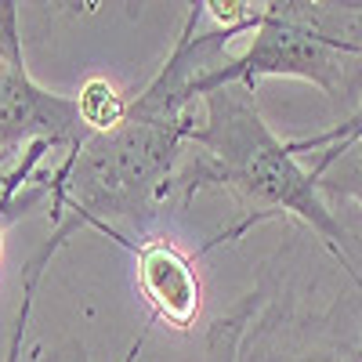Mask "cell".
Returning a JSON list of instances; mask_svg holds the SVG:
<instances>
[{"mask_svg": "<svg viewBox=\"0 0 362 362\" xmlns=\"http://www.w3.org/2000/svg\"><path fill=\"white\" fill-rule=\"evenodd\" d=\"M199 8L185 15V29L167 54L160 73L148 80L124 124L90 134L80 148L66 153L51 174V199L58 214L80 225L109 232L116 239V221H138L156 214L181 177V148L192 138V83L203 69L221 62V51L235 29L196 33Z\"/></svg>", "mask_w": 362, "mask_h": 362, "instance_id": "6da1fadb", "label": "cell"}, {"mask_svg": "<svg viewBox=\"0 0 362 362\" xmlns=\"http://www.w3.org/2000/svg\"><path fill=\"white\" fill-rule=\"evenodd\" d=\"M254 95L257 90L247 83H225L199 98L203 119L189 138V145H196V160L181 167L177 185H185V192H196L199 185H218L247 210H257V218H300L326 239L329 250L344 261L348 276L362 286L348 257V232L322 203L319 177L297 163L286 141L272 134Z\"/></svg>", "mask_w": 362, "mask_h": 362, "instance_id": "7a4b0ae2", "label": "cell"}, {"mask_svg": "<svg viewBox=\"0 0 362 362\" xmlns=\"http://www.w3.org/2000/svg\"><path fill=\"white\" fill-rule=\"evenodd\" d=\"M268 76H297L334 102H362V4H261L247 51L203 69L192 95L203 98L225 83L257 90Z\"/></svg>", "mask_w": 362, "mask_h": 362, "instance_id": "3957f363", "label": "cell"}, {"mask_svg": "<svg viewBox=\"0 0 362 362\" xmlns=\"http://www.w3.org/2000/svg\"><path fill=\"white\" fill-rule=\"evenodd\" d=\"M90 138L76 112V98H62L40 87L22 62L18 11L0 0V160L29 145L80 148Z\"/></svg>", "mask_w": 362, "mask_h": 362, "instance_id": "277c9868", "label": "cell"}, {"mask_svg": "<svg viewBox=\"0 0 362 362\" xmlns=\"http://www.w3.org/2000/svg\"><path fill=\"white\" fill-rule=\"evenodd\" d=\"M138 290L153 315L174 329H189L203 312V279L192 254L170 239H145L134 247Z\"/></svg>", "mask_w": 362, "mask_h": 362, "instance_id": "5b68a950", "label": "cell"}, {"mask_svg": "<svg viewBox=\"0 0 362 362\" xmlns=\"http://www.w3.org/2000/svg\"><path fill=\"white\" fill-rule=\"evenodd\" d=\"M76 228L73 218H62L58 228L51 232L47 243L25 261V272H22V305H18V315H15V326H11V341H8V351H4V362H18L22 358V341H25V322H29V308H33V293H37V283L44 276V264L54 257V250L66 243V235Z\"/></svg>", "mask_w": 362, "mask_h": 362, "instance_id": "8992f818", "label": "cell"}, {"mask_svg": "<svg viewBox=\"0 0 362 362\" xmlns=\"http://www.w3.org/2000/svg\"><path fill=\"white\" fill-rule=\"evenodd\" d=\"M358 141H362V109H358L355 116L341 119L337 127L322 131V134H308V138H293V141H286V148H290L293 156H300V153H322V156H319V163L312 167V174L322 181V177H326V170L334 167L337 160H344Z\"/></svg>", "mask_w": 362, "mask_h": 362, "instance_id": "52a82bcc", "label": "cell"}, {"mask_svg": "<svg viewBox=\"0 0 362 362\" xmlns=\"http://www.w3.org/2000/svg\"><path fill=\"white\" fill-rule=\"evenodd\" d=\"M131 109V98L119 95V87H112L109 80L95 76V80H87L80 87V95H76V112L83 119V127L90 134H105L112 127L124 124V116Z\"/></svg>", "mask_w": 362, "mask_h": 362, "instance_id": "ba28073f", "label": "cell"}, {"mask_svg": "<svg viewBox=\"0 0 362 362\" xmlns=\"http://www.w3.org/2000/svg\"><path fill=\"white\" fill-rule=\"evenodd\" d=\"M351 153H355V170H351V177L344 181V185L329 189V192H344V196H355V199H362V141L351 148Z\"/></svg>", "mask_w": 362, "mask_h": 362, "instance_id": "9c48e42d", "label": "cell"}]
</instances>
